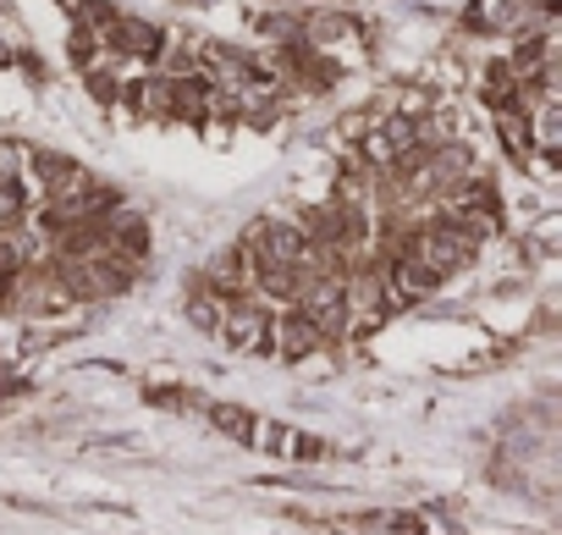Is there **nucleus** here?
<instances>
[{
	"mask_svg": "<svg viewBox=\"0 0 562 535\" xmlns=\"http://www.w3.org/2000/svg\"><path fill=\"white\" fill-rule=\"evenodd\" d=\"M326 337L315 332V321L304 315V310H281V315H270V354H281V359H310L315 348H321Z\"/></svg>",
	"mask_w": 562,
	"mask_h": 535,
	"instance_id": "7ed1b4c3",
	"label": "nucleus"
},
{
	"mask_svg": "<svg viewBox=\"0 0 562 535\" xmlns=\"http://www.w3.org/2000/svg\"><path fill=\"white\" fill-rule=\"evenodd\" d=\"M210 425H215L226 442H248V447H254L259 414H254V409H243V403H210Z\"/></svg>",
	"mask_w": 562,
	"mask_h": 535,
	"instance_id": "20e7f679",
	"label": "nucleus"
},
{
	"mask_svg": "<svg viewBox=\"0 0 562 535\" xmlns=\"http://www.w3.org/2000/svg\"><path fill=\"white\" fill-rule=\"evenodd\" d=\"M0 177H23V149L12 138H0Z\"/></svg>",
	"mask_w": 562,
	"mask_h": 535,
	"instance_id": "6e6552de",
	"label": "nucleus"
},
{
	"mask_svg": "<svg viewBox=\"0 0 562 535\" xmlns=\"http://www.w3.org/2000/svg\"><path fill=\"white\" fill-rule=\"evenodd\" d=\"M270 304L243 293V299H226L221 310V337L237 348V354H270Z\"/></svg>",
	"mask_w": 562,
	"mask_h": 535,
	"instance_id": "f257e3e1",
	"label": "nucleus"
},
{
	"mask_svg": "<svg viewBox=\"0 0 562 535\" xmlns=\"http://www.w3.org/2000/svg\"><path fill=\"white\" fill-rule=\"evenodd\" d=\"M83 78H89V94H94L100 105H116V100H122V78H116L111 67H89Z\"/></svg>",
	"mask_w": 562,
	"mask_h": 535,
	"instance_id": "0eeeda50",
	"label": "nucleus"
},
{
	"mask_svg": "<svg viewBox=\"0 0 562 535\" xmlns=\"http://www.w3.org/2000/svg\"><path fill=\"white\" fill-rule=\"evenodd\" d=\"M67 62H72L78 73H89V67H100V34H94L89 23H78V29L67 34Z\"/></svg>",
	"mask_w": 562,
	"mask_h": 535,
	"instance_id": "423d86ee",
	"label": "nucleus"
},
{
	"mask_svg": "<svg viewBox=\"0 0 562 535\" xmlns=\"http://www.w3.org/2000/svg\"><path fill=\"white\" fill-rule=\"evenodd\" d=\"M221 310H226V304H221V299L204 288V277H199V282H193V299H188V321H193L199 332H221Z\"/></svg>",
	"mask_w": 562,
	"mask_h": 535,
	"instance_id": "39448f33",
	"label": "nucleus"
},
{
	"mask_svg": "<svg viewBox=\"0 0 562 535\" xmlns=\"http://www.w3.org/2000/svg\"><path fill=\"white\" fill-rule=\"evenodd\" d=\"M100 51H105L111 62H160L166 34L149 29V23H138V18H116V23L100 29Z\"/></svg>",
	"mask_w": 562,
	"mask_h": 535,
	"instance_id": "f03ea898",
	"label": "nucleus"
}]
</instances>
